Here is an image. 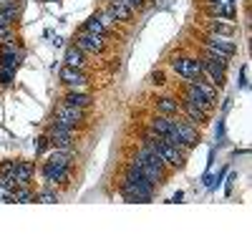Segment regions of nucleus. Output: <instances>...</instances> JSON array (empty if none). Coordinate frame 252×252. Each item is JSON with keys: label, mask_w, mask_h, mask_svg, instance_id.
<instances>
[{"label": "nucleus", "mask_w": 252, "mask_h": 252, "mask_svg": "<svg viewBox=\"0 0 252 252\" xmlns=\"http://www.w3.org/2000/svg\"><path fill=\"white\" fill-rule=\"evenodd\" d=\"M146 144H149L152 149L164 159L166 166H182V159H184L182 157V149H177L172 141H166V139H161L157 134H149V136H146Z\"/></svg>", "instance_id": "f257e3e1"}, {"label": "nucleus", "mask_w": 252, "mask_h": 252, "mask_svg": "<svg viewBox=\"0 0 252 252\" xmlns=\"http://www.w3.org/2000/svg\"><path fill=\"white\" fill-rule=\"evenodd\" d=\"M166 141H172L177 149L194 146L197 144V131L189 121H172V131H169V136H166Z\"/></svg>", "instance_id": "f03ea898"}, {"label": "nucleus", "mask_w": 252, "mask_h": 252, "mask_svg": "<svg viewBox=\"0 0 252 252\" xmlns=\"http://www.w3.org/2000/svg\"><path fill=\"white\" fill-rule=\"evenodd\" d=\"M0 174L15 179L18 187H28L33 179V166L28 161H5V164H0Z\"/></svg>", "instance_id": "7ed1b4c3"}, {"label": "nucleus", "mask_w": 252, "mask_h": 252, "mask_svg": "<svg viewBox=\"0 0 252 252\" xmlns=\"http://www.w3.org/2000/svg\"><path fill=\"white\" fill-rule=\"evenodd\" d=\"M83 109H76V106H68V103H61V106L56 109V119L53 124L58 126H66V129H76V126L83 121Z\"/></svg>", "instance_id": "20e7f679"}, {"label": "nucleus", "mask_w": 252, "mask_h": 252, "mask_svg": "<svg viewBox=\"0 0 252 252\" xmlns=\"http://www.w3.org/2000/svg\"><path fill=\"white\" fill-rule=\"evenodd\" d=\"M106 46V35H96V33H86L81 31L76 38V48H81L83 53H101Z\"/></svg>", "instance_id": "39448f33"}, {"label": "nucleus", "mask_w": 252, "mask_h": 252, "mask_svg": "<svg viewBox=\"0 0 252 252\" xmlns=\"http://www.w3.org/2000/svg\"><path fill=\"white\" fill-rule=\"evenodd\" d=\"M48 144L53 149H71V141H73V129H66V126H58L53 124L48 129Z\"/></svg>", "instance_id": "423d86ee"}, {"label": "nucleus", "mask_w": 252, "mask_h": 252, "mask_svg": "<svg viewBox=\"0 0 252 252\" xmlns=\"http://www.w3.org/2000/svg\"><path fill=\"white\" fill-rule=\"evenodd\" d=\"M172 68L179 76L192 81V78H199L202 76V61L199 58H177V61H172Z\"/></svg>", "instance_id": "0eeeda50"}, {"label": "nucleus", "mask_w": 252, "mask_h": 252, "mask_svg": "<svg viewBox=\"0 0 252 252\" xmlns=\"http://www.w3.org/2000/svg\"><path fill=\"white\" fill-rule=\"evenodd\" d=\"M202 73L207 76V83H212L215 89L224 83V66H220V63L209 61V58L202 61Z\"/></svg>", "instance_id": "6e6552de"}, {"label": "nucleus", "mask_w": 252, "mask_h": 252, "mask_svg": "<svg viewBox=\"0 0 252 252\" xmlns=\"http://www.w3.org/2000/svg\"><path fill=\"white\" fill-rule=\"evenodd\" d=\"M204 48L217 51V53H224V56H232V53L237 51V46H235L227 35H209V38L204 40Z\"/></svg>", "instance_id": "1a4fd4ad"}, {"label": "nucleus", "mask_w": 252, "mask_h": 252, "mask_svg": "<svg viewBox=\"0 0 252 252\" xmlns=\"http://www.w3.org/2000/svg\"><path fill=\"white\" fill-rule=\"evenodd\" d=\"M184 101L187 103H192V106H197V109H202V111H212V101H209L204 94H199L194 86H192V81L187 83V94H184Z\"/></svg>", "instance_id": "9d476101"}, {"label": "nucleus", "mask_w": 252, "mask_h": 252, "mask_svg": "<svg viewBox=\"0 0 252 252\" xmlns=\"http://www.w3.org/2000/svg\"><path fill=\"white\" fill-rule=\"evenodd\" d=\"M131 164H134L136 169H139L146 179H149L152 184H159V182H161V177H164V172H159L157 166H152L149 161H144V159H139V157H134V159H131Z\"/></svg>", "instance_id": "9b49d317"}, {"label": "nucleus", "mask_w": 252, "mask_h": 252, "mask_svg": "<svg viewBox=\"0 0 252 252\" xmlns=\"http://www.w3.org/2000/svg\"><path fill=\"white\" fill-rule=\"evenodd\" d=\"M61 81L68 83V86H73V89H81L83 83H86V76H83V71H78V68L63 66V68H61Z\"/></svg>", "instance_id": "f8f14e48"}, {"label": "nucleus", "mask_w": 252, "mask_h": 252, "mask_svg": "<svg viewBox=\"0 0 252 252\" xmlns=\"http://www.w3.org/2000/svg\"><path fill=\"white\" fill-rule=\"evenodd\" d=\"M71 174V169L66 166H51V164H43V177L48 184H58V182H66Z\"/></svg>", "instance_id": "ddd939ff"}, {"label": "nucleus", "mask_w": 252, "mask_h": 252, "mask_svg": "<svg viewBox=\"0 0 252 252\" xmlns=\"http://www.w3.org/2000/svg\"><path fill=\"white\" fill-rule=\"evenodd\" d=\"M131 13H134V10L126 5L124 0H111V3H109V15H111L114 20H129Z\"/></svg>", "instance_id": "4468645a"}, {"label": "nucleus", "mask_w": 252, "mask_h": 252, "mask_svg": "<svg viewBox=\"0 0 252 252\" xmlns=\"http://www.w3.org/2000/svg\"><path fill=\"white\" fill-rule=\"evenodd\" d=\"M66 66L83 71V66H86V56H83V51H81V48L71 46V48L66 51Z\"/></svg>", "instance_id": "2eb2a0df"}, {"label": "nucleus", "mask_w": 252, "mask_h": 252, "mask_svg": "<svg viewBox=\"0 0 252 252\" xmlns=\"http://www.w3.org/2000/svg\"><path fill=\"white\" fill-rule=\"evenodd\" d=\"M182 109H184V114H187V121L192 124V126H199V124H204L207 121V111H202V109H197V106H192V103H182Z\"/></svg>", "instance_id": "dca6fc26"}, {"label": "nucleus", "mask_w": 252, "mask_h": 252, "mask_svg": "<svg viewBox=\"0 0 252 252\" xmlns=\"http://www.w3.org/2000/svg\"><path fill=\"white\" fill-rule=\"evenodd\" d=\"M209 8H212V13L222 15V18H235V0H224V3H209Z\"/></svg>", "instance_id": "f3484780"}, {"label": "nucleus", "mask_w": 252, "mask_h": 252, "mask_svg": "<svg viewBox=\"0 0 252 252\" xmlns=\"http://www.w3.org/2000/svg\"><path fill=\"white\" fill-rule=\"evenodd\" d=\"M83 31H86V33H96V35H109V31H111V28H109V26H103L98 15H94V18H89V20H86Z\"/></svg>", "instance_id": "a211bd4d"}, {"label": "nucleus", "mask_w": 252, "mask_h": 252, "mask_svg": "<svg viewBox=\"0 0 252 252\" xmlns=\"http://www.w3.org/2000/svg\"><path fill=\"white\" fill-rule=\"evenodd\" d=\"M157 109L161 111V114H166V116H177L179 114V109H182V103L179 101H174V98H159L157 101Z\"/></svg>", "instance_id": "6ab92c4d"}, {"label": "nucleus", "mask_w": 252, "mask_h": 252, "mask_svg": "<svg viewBox=\"0 0 252 252\" xmlns=\"http://www.w3.org/2000/svg\"><path fill=\"white\" fill-rule=\"evenodd\" d=\"M63 103H68V106H76V109H86L91 103V96L89 94H68L63 98Z\"/></svg>", "instance_id": "aec40b11"}, {"label": "nucleus", "mask_w": 252, "mask_h": 252, "mask_svg": "<svg viewBox=\"0 0 252 252\" xmlns=\"http://www.w3.org/2000/svg\"><path fill=\"white\" fill-rule=\"evenodd\" d=\"M192 86L215 103V96H217V94H215V86H212V83H204V81H199V78H192Z\"/></svg>", "instance_id": "412c9836"}, {"label": "nucleus", "mask_w": 252, "mask_h": 252, "mask_svg": "<svg viewBox=\"0 0 252 252\" xmlns=\"http://www.w3.org/2000/svg\"><path fill=\"white\" fill-rule=\"evenodd\" d=\"M209 28H212V35H232L235 28L232 26H227V23H220V20H209Z\"/></svg>", "instance_id": "4be33fe9"}, {"label": "nucleus", "mask_w": 252, "mask_h": 252, "mask_svg": "<svg viewBox=\"0 0 252 252\" xmlns=\"http://www.w3.org/2000/svg\"><path fill=\"white\" fill-rule=\"evenodd\" d=\"M10 199H13V202H20V204H26V202H33L35 197H33V192H28L26 187H18L15 192L10 194Z\"/></svg>", "instance_id": "5701e85b"}, {"label": "nucleus", "mask_w": 252, "mask_h": 252, "mask_svg": "<svg viewBox=\"0 0 252 252\" xmlns=\"http://www.w3.org/2000/svg\"><path fill=\"white\" fill-rule=\"evenodd\" d=\"M35 199L43 202V204H53V202H58V192H56V189H43Z\"/></svg>", "instance_id": "b1692460"}, {"label": "nucleus", "mask_w": 252, "mask_h": 252, "mask_svg": "<svg viewBox=\"0 0 252 252\" xmlns=\"http://www.w3.org/2000/svg\"><path fill=\"white\" fill-rule=\"evenodd\" d=\"M13 76H15V71H13V68H3V71H0V83H10V81H13Z\"/></svg>", "instance_id": "393cba45"}, {"label": "nucleus", "mask_w": 252, "mask_h": 252, "mask_svg": "<svg viewBox=\"0 0 252 252\" xmlns=\"http://www.w3.org/2000/svg\"><path fill=\"white\" fill-rule=\"evenodd\" d=\"M46 146H48V139H46V136H40V139H38V144H35V154H40V152L46 149Z\"/></svg>", "instance_id": "a878e982"}, {"label": "nucleus", "mask_w": 252, "mask_h": 252, "mask_svg": "<svg viewBox=\"0 0 252 252\" xmlns=\"http://www.w3.org/2000/svg\"><path fill=\"white\" fill-rule=\"evenodd\" d=\"M240 86L247 89V66H242V73H240Z\"/></svg>", "instance_id": "bb28decb"}, {"label": "nucleus", "mask_w": 252, "mask_h": 252, "mask_svg": "<svg viewBox=\"0 0 252 252\" xmlns=\"http://www.w3.org/2000/svg\"><path fill=\"white\" fill-rule=\"evenodd\" d=\"M124 3L134 10V8H141V5H144V0H124Z\"/></svg>", "instance_id": "cd10ccee"}, {"label": "nucleus", "mask_w": 252, "mask_h": 252, "mask_svg": "<svg viewBox=\"0 0 252 252\" xmlns=\"http://www.w3.org/2000/svg\"><path fill=\"white\" fill-rule=\"evenodd\" d=\"M10 199V194L8 192H3V189H0V202H8Z\"/></svg>", "instance_id": "c85d7f7f"}, {"label": "nucleus", "mask_w": 252, "mask_h": 252, "mask_svg": "<svg viewBox=\"0 0 252 252\" xmlns=\"http://www.w3.org/2000/svg\"><path fill=\"white\" fill-rule=\"evenodd\" d=\"M209 3H224V0H209Z\"/></svg>", "instance_id": "c756f323"}]
</instances>
